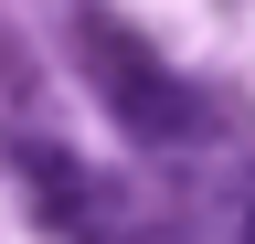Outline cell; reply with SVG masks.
<instances>
[{
    "mask_svg": "<svg viewBox=\"0 0 255 244\" xmlns=\"http://www.w3.org/2000/svg\"><path fill=\"white\" fill-rule=\"evenodd\" d=\"M75 64L96 85V106H107V128H128L138 149H202L213 138V96L191 85L159 43H138V21H117V11H75Z\"/></svg>",
    "mask_w": 255,
    "mask_h": 244,
    "instance_id": "cell-1",
    "label": "cell"
},
{
    "mask_svg": "<svg viewBox=\"0 0 255 244\" xmlns=\"http://www.w3.org/2000/svg\"><path fill=\"white\" fill-rule=\"evenodd\" d=\"M11 170L32 180V202H43V223H53V234H85V223H96V191H85V170L64 160L43 128H11Z\"/></svg>",
    "mask_w": 255,
    "mask_h": 244,
    "instance_id": "cell-2",
    "label": "cell"
}]
</instances>
